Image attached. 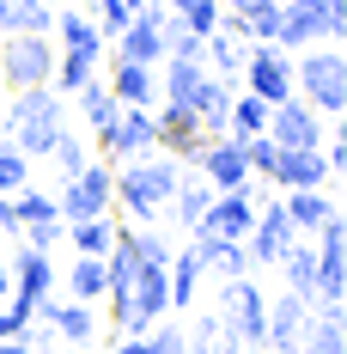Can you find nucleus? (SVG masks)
<instances>
[{
	"label": "nucleus",
	"instance_id": "nucleus-16",
	"mask_svg": "<svg viewBox=\"0 0 347 354\" xmlns=\"http://www.w3.org/2000/svg\"><path fill=\"white\" fill-rule=\"evenodd\" d=\"M329 159H323V147H293V153H280L275 159V189H323L329 183Z\"/></svg>",
	"mask_w": 347,
	"mask_h": 354
},
{
	"label": "nucleus",
	"instance_id": "nucleus-7",
	"mask_svg": "<svg viewBox=\"0 0 347 354\" xmlns=\"http://www.w3.org/2000/svg\"><path fill=\"white\" fill-rule=\"evenodd\" d=\"M61 208H55V196H43V189H12V232H25V250H49L61 245Z\"/></svg>",
	"mask_w": 347,
	"mask_h": 354
},
{
	"label": "nucleus",
	"instance_id": "nucleus-4",
	"mask_svg": "<svg viewBox=\"0 0 347 354\" xmlns=\"http://www.w3.org/2000/svg\"><path fill=\"white\" fill-rule=\"evenodd\" d=\"M317 299L311 312H341V293H347V220H323L317 226Z\"/></svg>",
	"mask_w": 347,
	"mask_h": 354
},
{
	"label": "nucleus",
	"instance_id": "nucleus-20",
	"mask_svg": "<svg viewBox=\"0 0 347 354\" xmlns=\"http://www.w3.org/2000/svg\"><path fill=\"white\" fill-rule=\"evenodd\" d=\"M232 80H213V73H201V86H195V98H189V110H195V122H201V135H226V116H232Z\"/></svg>",
	"mask_w": 347,
	"mask_h": 354
},
{
	"label": "nucleus",
	"instance_id": "nucleus-19",
	"mask_svg": "<svg viewBox=\"0 0 347 354\" xmlns=\"http://www.w3.org/2000/svg\"><path fill=\"white\" fill-rule=\"evenodd\" d=\"M305 299L299 293H275L268 299V324H262V348H293L299 342V330H305Z\"/></svg>",
	"mask_w": 347,
	"mask_h": 354
},
{
	"label": "nucleus",
	"instance_id": "nucleus-24",
	"mask_svg": "<svg viewBox=\"0 0 347 354\" xmlns=\"http://www.w3.org/2000/svg\"><path fill=\"white\" fill-rule=\"evenodd\" d=\"M0 31L6 37H49L55 12H49V0H0Z\"/></svg>",
	"mask_w": 347,
	"mask_h": 354
},
{
	"label": "nucleus",
	"instance_id": "nucleus-10",
	"mask_svg": "<svg viewBox=\"0 0 347 354\" xmlns=\"http://www.w3.org/2000/svg\"><path fill=\"white\" fill-rule=\"evenodd\" d=\"M104 147V165H128V159H152L159 153V122H152V110H122L116 116V129H110Z\"/></svg>",
	"mask_w": 347,
	"mask_h": 354
},
{
	"label": "nucleus",
	"instance_id": "nucleus-35",
	"mask_svg": "<svg viewBox=\"0 0 347 354\" xmlns=\"http://www.w3.org/2000/svg\"><path fill=\"white\" fill-rule=\"evenodd\" d=\"M201 55H208V62H213V80H232V86H238L244 49H238V43H232V37H219V31H213L208 43H201Z\"/></svg>",
	"mask_w": 347,
	"mask_h": 354
},
{
	"label": "nucleus",
	"instance_id": "nucleus-41",
	"mask_svg": "<svg viewBox=\"0 0 347 354\" xmlns=\"http://www.w3.org/2000/svg\"><path fill=\"white\" fill-rule=\"evenodd\" d=\"M128 19H135V12H128L122 0H98V19H92V25H98V37H122Z\"/></svg>",
	"mask_w": 347,
	"mask_h": 354
},
{
	"label": "nucleus",
	"instance_id": "nucleus-15",
	"mask_svg": "<svg viewBox=\"0 0 347 354\" xmlns=\"http://www.w3.org/2000/svg\"><path fill=\"white\" fill-rule=\"evenodd\" d=\"M286 245H293V220H286V208H280V202H262V208H256V226H250V239H244L250 263H280Z\"/></svg>",
	"mask_w": 347,
	"mask_h": 354
},
{
	"label": "nucleus",
	"instance_id": "nucleus-43",
	"mask_svg": "<svg viewBox=\"0 0 347 354\" xmlns=\"http://www.w3.org/2000/svg\"><path fill=\"white\" fill-rule=\"evenodd\" d=\"M146 348L152 354H189V336L183 330H146Z\"/></svg>",
	"mask_w": 347,
	"mask_h": 354
},
{
	"label": "nucleus",
	"instance_id": "nucleus-30",
	"mask_svg": "<svg viewBox=\"0 0 347 354\" xmlns=\"http://www.w3.org/2000/svg\"><path fill=\"white\" fill-rule=\"evenodd\" d=\"M61 232H68V245L79 250V257H104V250L116 245V226H110L104 214H98V220H68Z\"/></svg>",
	"mask_w": 347,
	"mask_h": 354
},
{
	"label": "nucleus",
	"instance_id": "nucleus-50",
	"mask_svg": "<svg viewBox=\"0 0 347 354\" xmlns=\"http://www.w3.org/2000/svg\"><path fill=\"white\" fill-rule=\"evenodd\" d=\"M275 354H299V348H275Z\"/></svg>",
	"mask_w": 347,
	"mask_h": 354
},
{
	"label": "nucleus",
	"instance_id": "nucleus-5",
	"mask_svg": "<svg viewBox=\"0 0 347 354\" xmlns=\"http://www.w3.org/2000/svg\"><path fill=\"white\" fill-rule=\"evenodd\" d=\"M49 80H55V49H49V37H6V43H0V86L31 92V86H49Z\"/></svg>",
	"mask_w": 347,
	"mask_h": 354
},
{
	"label": "nucleus",
	"instance_id": "nucleus-29",
	"mask_svg": "<svg viewBox=\"0 0 347 354\" xmlns=\"http://www.w3.org/2000/svg\"><path fill=\"white\" fill-rule=\"evenodd\" d=\"M98 55H104V49H61V55H55V86L73 98V92L98 73Z\"/></svg>",
	"mask_w": 347,
	"mask_h": 354
},
{
	"label": "nucleus",
	"instance_id": "nucleus-44",
	"mask_svg": "<svg viewBox=\"0 0 347 354\" xmlns=\"http://www.w3.org/2000/svg\"><path fill=\"white\" fill-rule=\"evenodd\" d=\"M280 6H311V12H329V19H347V0H280Z\"/></svg>",
	"mask_w": 347,
	"mask_h": 354
},
{
	"label": "nucleus",
	"instance_id": "nucleus-46",
	"mask_svg": "<svg viewBox=\"0 0 347 354\" xmlns=\"http://www.w3.org/2000/svg\"><path fill=\"white\" fill-rule=\"evenodd\" d=\"M0 354H37V348L25 342V336H6V342H0Z\"/></svg>",
	"mask_w": 347,
	"mask_h": 354
},
{
	"label": "nucleus",
	"instance_id": "nucleus-40",
	"mask_svg": "<svg viewBox=\"0 0 347 354\" xmlns=\"http://www.w3.org/2000/svg\"><path fill=\"white\" fill-rule=\"evenodd\" d=\"M275 159H280V147L268 141V135H250V141H244V165H250V177H275Z\"/></svg>",
	"mask_w": 347,
	"mask_h": 354
},
{
	"label": "nucleus",
	"instance_id": "nucleus-13",
	"mask_svg": "<svg viewBox=\"0 0 347 354\" xmlns=\"http://www.w3.org/2000/svg\"><path fill=\"white\" fill-rule=\"evenodd\" d=\"M280 153H293V147H323V116H317L305 98H286V104L268 110V129H262Z\"/></svg>",
	"mask_w": 347,
	"mask_h": 354
},
{
	"label": "nucleus",
	"instance_id": "nucleus-32",
	"mask_svg": "<svg viewBox=\"0 0 347 354\" xmlns=\"http://www.w3.org/2000/svg\"><path fill=\"white\" fill-rule=\"evenodd\" d=\"M165 6H171V12L201 37V43H208V37L219 31V19H226V6H219V0H165Z\"/></svg>",
	"mask_w": 347,
	"mask_h": 354
},
{
	"label": "nucleus",
	"instance_id": "nucleus-45",
	"mask_svg": "<svg viewBox=\"0 0 347 354\" xmlns=\"http://www.w3.org/2000/svg\"><path fill=\"white\" fill-rule=\"evenodd\" d=\"M110 354H152V348H146V336H128V342H116Z\"/></svg>",
	"mask_w": 347,
	"mask_h": 354
},
{
	"label": "nucleus",
	"instance_id": "nucleus-3",
	"mask_svg": "<svg viewBox=\"0 0 347 354\" xmlns=\"http://www.w3.org/2000/svg\"><path fill=\"white\" fill-rule=\"evenodd\" d=\"M293 86L305 92V104L329 122H341V110H347V62H341V43L335 49H311L305 62H293Z\"/></svg>",
	"mask_w": 347,
	"mask_h": 354
},
{
	"label": "nucleus",
	"instance_id": "nucleus-37",
	"mask_svg": "<svg viewBox=\"0 0 347 354\" xmlns=\"http://www.w3.org/2000/svg\"><path fill=\"white\" fill-rule=\"evenodd\" d=\"M25 183H31V159H25L19 147H12L6 135H0V196H12V189H25Z\"/></svg>",
	"mask_w": 347,
	"mask_h": 354
},
{
	"label": "nucleus",
	"instance_id": "nucleus-36",
	"mask_svg": "<svg viewBox=\"0 0 347 354\" xmlns=\"http://www.w3.org/2000/svg\"><path fill=\"white\" fill-rule=\"evenodd\" d=\"M55 37H61V49H104V37H98V25L86 12H61L55 19Z\"/></svg>",
	"mask_w": 347,
	"mask_h": 354
},
{
	"label": "nucleus",
	"instance_id": "nucleus-48",
	"mask_svg": "<svg viewBox=\"0 0 347 354\" xmlns=\"http://www.w3.org/2000/svg\"><path fill=\"white\" fill-rule=\"evenodd\" d=\"M0 293H12V269H6V257H0Z\"/></svg>",
	"mask_w": 347,
	"mask_h": 354
},
{
	"label": "nucleus",
	"instance_id": "nucleus-23",
	"mask_svg": "<svg viewBox=\"0 0 347 354\" xmlns=\"http://www.w3.org/2000/svg\"><path fill=\"white\" fill-rule=\"evenodd\" d=\"M299 354H347V324L341 312H305V330H299Z\"/></svg>",
	"mask_w": 347,
	"mask_h": 354
},
{
	"label": "nucleus",
	"instance_id": "nucleus-1",
	"mask_svg": "<svg viewBox=\"0 0 347 354\" xmlns=\"http://www.w3.org/2000/svg\"><path fill=\"white\" fill-rule=\"evenodd\" d=\"M177 183H183V165H177L171 153L128 159V165L116 171V189H110V202H122L135 226H152V220H159V208H165V196H177Z\"/></svg>",
	"mask_w": 347,
	"mask_h": 354
},
{
	"label": "nucleus",
	"instance_id": "nucleus-11",
	"mask_svg": "<svg viewBox=\"0 0 347 354\" xmlns=\"http://www.w3.org/2000/svg\"><path fill=\"white\" fill-rule=\"evenodd\" d=\"M219 324H226V336L232 342H262V324H268V293L250 281H232L226 287V312H219Z\"/></svg>",
	"mask_w": 347,
	"mask_h": 354
},
{
	"label": "nucleus",
	"instance_id": "nucleus-14",
	"mask_svg": "<svg viewBox=\"0 0 347 354\" xmlns=\"http://www.w3.org/2000/svg\"><path fill=\"white\" fill-rule=\"evenodd\" d=\"M347 19H329V12H311V6H280V31L275 49H317V43H341Z\"/></svg>",
	"mask_w": 347,
	"mask_h": 354
},
{
	"label": "nucleus",
	"instance_id": "nucleus-31",
	"mask_svg": "<svg viewBox=\"0 0 347 354\" xmlns=\"http://www.w3.org/2000/svg\"><path fill=\"white\" fill-rule=\"evenodd\" d=\"M213 196H219V189H213L208 177H189V183H177V220H183V226H189V232H195V226H201V220H208V208H213Z\"/></svg>",
	"mask_w": 347,
	"mask_h": 354
},
{
	"label": "nucleus",
	"instance_id": "nucleus-27",
	"mask_svg": "<svg viewBox=\"0 0 347 354\" xmlns=\"http://www.w3.org/2000/svg\"><path fill=\"white\" fill-rule=\"evenodd\" d=\"M201 62H189V55H165V92H159V104H183L189 110V98H195V86H201Z\"/></svg>",
	"mask_w": 347,
	"mask_h": 354
},
{
	"label": "nucleus",
	"instance_id": "nucleus-25",
	"mask_svg": "<svg viewBox=\"0 0 347 354\" xmlns=\"http://www.w3.org/2000/svg\"><path fill=\"white\" fill-rule=\"evenodd\" d=\"M73 98H79V116L92 122V135H98V141H110V129H116V116H122V104L110 98V86L98 80V73H92V80L73 92Z\"/></svg>",
	"mask_w": 347,
	"mask_h": 354
},
{
	"label": "nucleus",
	"instance_id": "nucleus-21",
	"mask_svg": "<svg viewBox=\"0 0 347 354\" xmlns=\"http://www.w3.org/2000/svg\"><path fill=\"white\" fill-rule=\"evenodd\" d=\"M280 208H286V220H293V232H317L323 220H335V214H341V202H335V196H323V189H286V196H280Z\"/></svg>",
	"mask_w": 347,
	"mask_h": 354
},
{
	"label": "nucleus",
	"instance_id": "nucleus-47",
	"mask_svg": "<svg viewBox=\"0 0 347 354\" xmlns=\"http://www.w3.org/2000/svg\"><path fill=\"white\" fill-rule=\"evenodd\" d=\"M226 12H256V6H268V0H219Z\"/></svg>",
	"mask_w": 347,
	"mask_h": 354
},
{
	"label": "nucleus",
	"instance_id": "nucleus-42",
	"mask_svg": "<svg viewBox=\"0 0 347 354\" xmlns=\"http://www.w3.org/2000/svg\"><path fill=\"white\" fill-rule=\"evenodd\" d=\"M135 250H140V263H171V245L159 232H140V226H135Z\"/></svg>",
	"mask_w": 347,
	"mask_h": 354
},
{
	"label": "nucleus",
	"instance_id": "nucleus-51",
	"mask_svg": "<svg viewBox=\"0 0 347 354\" xmlns=\"http://www.w3.org/2000/svg\"><path fill=\"white\" fill-rule=\"evenodd\" d=\"M49 354H73V348H49Z\"/></svg>",
	"mask_w": 347,
	"mask_h": 354
},
{
	"label": "nucleus",
	"instance_id": "nucleus-22",
	"mask_svg": "<svg viewBox=\"0 0 347 354\" xmlns=\"http://www.w3.org/2000/svg\"><path fill=\"white\" fill-rule=\"evenodd\" d=\"M49 287H55L49 250H19V257H12V293H6V299H31V306H37Z\"/></svg>",
	"mask_w": 347,
	"mask_h": 354
},
{
	"label": "nucleus",
	"instance_id": "nucleus-6",
	"mask_svg": "<svg viewBox=\"0 0 347 354\" xmlns=\"http://www.w3.org/2000/svg\"><path fill=\"white\" fill-rule=\"evenodd\" d=\"M238 73H244V92L262 98L268 110L293 98V62H286V49H275V43H250Z\"/></svg>",
	"mask_w": 347,
	"mask_h": 354
},
{
	"label": "nucleus",
	"instance_id": "nucleus-38",
	"mask_svg": "<svg viewBox=\"0 0 347 354\" xmlns=\"http://www.w3.org/2000/svg\"><path fill=\"white\" fill-rule=\"evenodd\" d=\"M189 354H238V342H232L226 324L208 312V318H195V342H189Z\"/></svg>",
	"mask_w": 347,
	"mask_h": 354
},
{
	"label": "nucleus",
	"instance_id": "nucleus-33",
	"mask_svg": "<svg viewBox=\"0 0 347 354\" xmlns=\"http://www.w3.org/2000/svg\"><path fill=\"white\" fill-rule=\"evenodd\" d=\"M68 293L79 306H92V299H104V257H79L68 269Z\"/></svg>",
	"mask_w": 347,
	"mask_h": 354
},
{
	"label": "nucleus",
	"instance_id": "nucleus-39",
	"mask_svg": "<svg viewBox=\"0 0 347 354\" xmlns=\"http://www.w3.org/2000/svg\"><path fill=\"white\" fill-rule=\"evenodd\" d=\"M49 159L61 165V177H79L86 165H92V153H86V141H79V135H68V129H61V141H55V153H49Z\"/></svg>",
	"mask_w": 347,
	"mask_h": 354
},
{
	"label": "nucleus",
	"instance_id": "nucleus-9",
	"mask_svg": "<svg viewBox=\"0 0 347 354\" xmlns=\"http://www.w3.org/2000/svg\"><path fill=\"white\" fill-rule=\"evenodd\" d=\"M189 171H201L213 189H244V183H250V165H244V141H238V135H208V141L195 147Z\"/></svg>",
	"mask_w": 347,
	"mask_h": 354
},
{
	"label": "nucleus",
	"instance_id": "nucleus-26",
	"mask_svg": "<svg viewBox=\"0 0 347 354\" xmlns=\"http://www.w3.org/2000/svg\"><path fill=\"white\" fill-rule=\"evenodd\" d=\"M165 287H171L177 312H189V306H195V287H201V257H195V250H177L171 263H165Z\"/></svg>",
	"mask_w": 347,
	"mask_h": 354
},
{
	"label": "nucleus",
	"instance_id": "nucleus-8",
	"mask_svg": "<svg viewBox=\"0 0 347 354\" xmlns=\"http://www.w3.org/2000/svg\"><path fill=\"white\" fill-rule=\"evenodd\" d=\"M110 189H116V165H86L79 177H68L55 208H61V220H98V214H110Z\"/></svg>",
	"mask_w": 347,
	"mask_h": 354
},
{
	"label": "nucleus",
	"instance_id": "nucleus-2",
	"mask_svg": "<svg viewBox=\"0 0 347 354\" xmlns=\"http://www.w3.org/2000/svg\"><path fill=\"white\" fill-rule=\"evenodd\" d=\"M6 122V141L19 147L25 159H49L55 153V141H61V98L49 92V86H31V92H19L12 98V110L0 116Z\"/></svg>",
	"mask_w": 347,
	"mask_h": 354
},
{
	"label": "nucleus",
	"instance_id": "nucleus-18",
	"mask_svg": "<svg viewBox=\"0 0 347 354\" xmlns=\"http://www.w3.org/2000/svg\"><path fill=\"white\" fill-rule=\"evenodd\" d=\"M110 98H116L122 110H152L159 104V80H152V68L116 62V68H110Z\"/></svg>",
	"mask_w": 347,
	"mask_h": 354
},
{
	"label": "nucleus",
	"instance_id": "nucleus-17",
	"mask_svg": "<svg viewBox=\"0 0 347 354\" xmlns=\"http://www.w3.org/2000/svg\"><path fill=\"white\" fill-rule=\"evenodd\" d=\"M116 62H140V68H159V62H165V43H159V25H152V0L122 25V37H116Z\"/></svg>",
	"mask_w": 347,
	"mask_h": 354
},
{
	"label": "nucleus",
	"instance_id": "nucleus-34",
	"mask_svg": "<svg viewBox=\"0 0 347 354\" xmlns=\"http://www.w3.org/2000/svg\"><path fill=\"white\" fill-rule=\"evenodd\" d=\"M268 129V104L262 98H232V116H226V135H238V141H250V135H262Z\"/></svg>",
	"mask_w": 347,
	"mask_h": 354
},
{
	"label": "nucleus",
	"instance_id": "nucleus-28",
	"mask_svg": "<svg viewBox=\"0 0 347 354\" xmlns=\"http://www.w3.org/2000/svg\"><path fill=\"white\" fill-rule=\"evenodd\" d=\"M280 269H286V293H299V299L311 306L317 299V257H311V245H286Z\"/></svg>",
	"mask_w": 347,
	"mask_h": 354
},
{
	"label": "nucleus",
	"instance_id": "nucleus-12",
	"mask_svg": "<svg viewBox=\"0 0 347 354\" xmlns=\"http://www.w3.org/2000/svg\"><path fill=\"white\" fill-rule=\"evenodd\" d=\"M256 189L244 183V189H219L213 196V208H208V220L195 226V232H213V239H232V245H244L250 239V226H256Z\"/></svg>",
	"mask_w": 347,
	"mask_h": 354
},
{
	"label": "nucleus",
	"instance_id": "nucleus-49",
	"mask_svg": "<svg viewBox=\"0 0 347 354\" xmlns=\"http://www.w3.org/2000/svg\"><path fill=\"white\" fill-rule=\"evenodd\" d=\"M122 6H128V12H140V6H146V0H122Z\"/></svg>",
	"mask_w": 347,
	"mask_h": 354
}]
</instances>
